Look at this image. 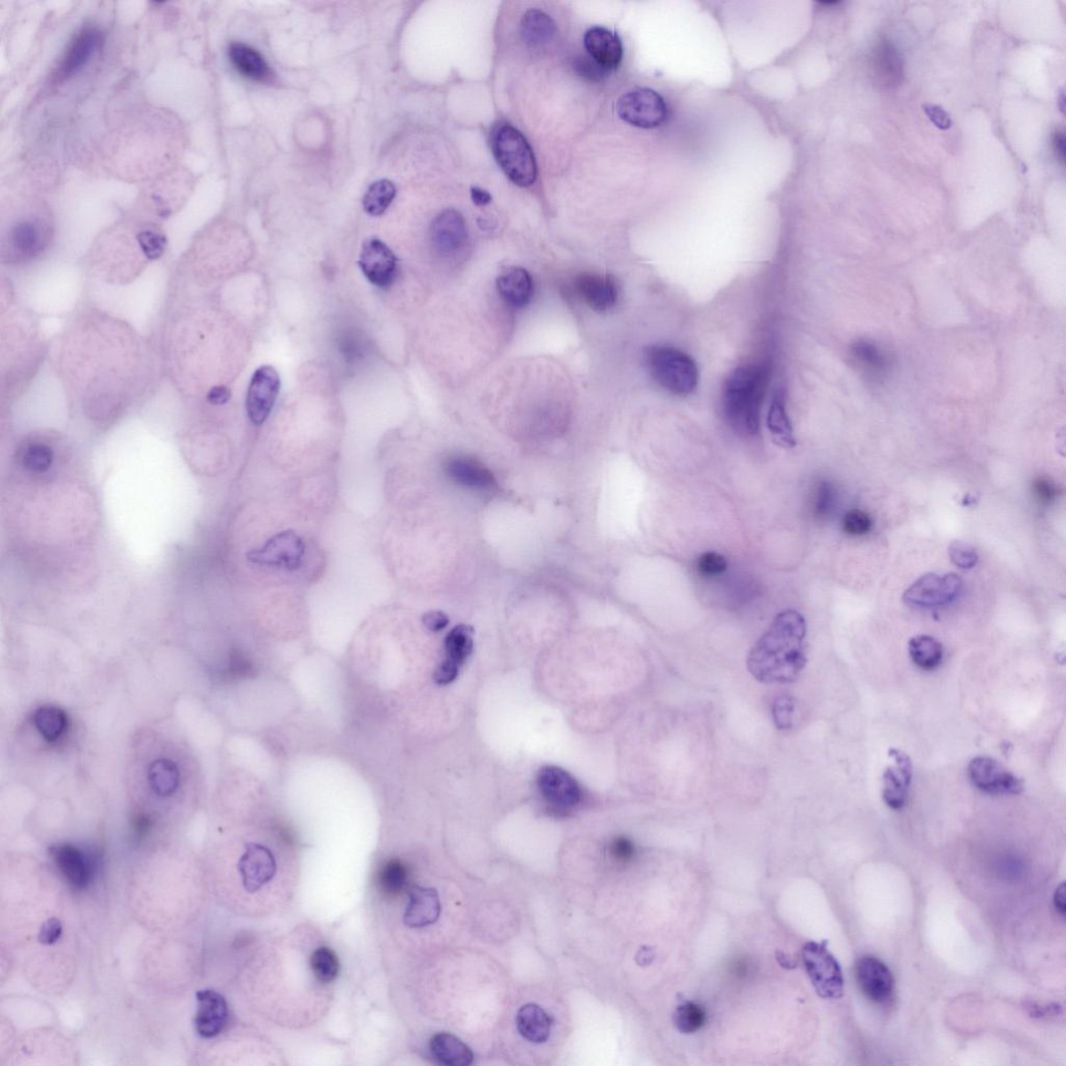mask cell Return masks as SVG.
Listing matches in <instances>:
<instances>
[{"label": "cell", "mask_w": 1066, "mask_h": 1066, "mask_svg": "<svg viewBox=\"0 0 1066 1066\" xmlns=\"http://www.w3.org/2000/svg\"><path fill=\"white\" fill-rule=\"evenodd\" d=\"M807 621L799 611H782L752 648L747 660L751 675L765 684L795 682L807 663Z\"/></svg>", "instance_id": "1"}, {"label": "cell", "mask_w": 1066, "mask_h": 1066, "mask_svg": "<svg viewBox=\"0 0 1066 1066\" xmlns=\"http://www.w3.org/2000/svg\"><path fill=\"white\" fill-rule=\"evenodd\" d=\"M769 382L770 368L766 364H748L729 375L723 393V407L729 424L742 434H757Z\"/></svg>", "instance_id": "2"}, {"label": "cell", "mask_w": 1066, "mask_h": 1066, "mask_svg": "<svg viewBox=\"0 0 1066 1066\" xmlns=\"http://www.w3.org/2000/svg\"><path fill=\"white\" fill-rule=\"evenodd\" d=\"M645 361L651 376L663 389L678 396L695 391L699 380L697 364L681 350L654 345L647 348Z\"/></svg>", "instance_id": "3"}, {"label": "cell", "mask_w": 1066, "mask_h": 1066, "mask_svg": "<svg viewBox=\"0 0 1066 1066\" xmlns=\"http://www.w3.org/2000/svg\"><path fill=\"white\" fill-rule=\"evenodd\" d=\"M491 147L499 166L510 180L520 186L534 184L538 168L531 145L523 135L510 124H501L493 132Z\"/></svg>", "instance_id": "4"}, {"label": "cell", "mask_w": 1066, "mask_h": 1066, "mask_svg": "<svg viewBox=\"0 0 1066 1066\" xmlns=\"http://www.w3.org/2000/svg\"><path fill=\"white\" fill-rule=\"evenodd\" d=\"M617 111L626 123L646 130L659 128L668 118L665 100L648 88L635 89L620 97Z\"/></svg>", "instance_id": "5"}, {"label": "cell", "mask_w": 1066, "mask_h": 1066, "mask_svg": "<svg viewBox=\"0 0 1066 1066\" xmlns=\"http://www.w3.org/2000/svg\"><path fill=\"white\" fill-rule=\"evenodd\" d=\"M803 960L818 994L825 998H839L844 993V976L838 960L825 944L808 943L803 949Z\"/></svg>", "instance_id": "6"}, {"label": "cell", "mask_w": 1066, "mask_h": 1066, "mask_svg": "<svg viewBox=\"0 0 1066 1066\" xmlns=\"http://www.w3.org/2000/svg\"><path fill=\"white\" fill-rule=\"evenodd\" d=\"M304 554L305 545L301 536L286 531L273 535L263 546L251 550L248 559L252 564L295 571L302 565Z\"/></svg>", "instance_id": "7"}, {"label": "cell", "mask_w": 1066, "mask_h": 1066, "mask_svg": "<svg viewBox=\"0 0 1066 1066\" xmlns=\"http://www.w3.org/2000/svg\"><path fill=\"white\" fill-rule=\"evenodd\" d=\"M961 588L963 580L956 574H927L908 588L903 599L911 607H941L955 600Z\"/></svg>", "instance_id": "8"}, {"label": "cell", "mask_w": 1066, "mask_h": 1066, "mask_svg": "<svg viewBox=\"0 0 1066 1066\" xmlns=\"http://www.w3.org/2000/svg\"><path fill=\"white\" fill-rule=\"evenodd\" d=\"M280 390V378L274 367L265 364L253 373L246 398V411L253 424L259 427L269 417Z\"/></svg>", "instance_id": "9"}, {"label": "cell", "mask_w": 1066, "mask_h": 1066, "mask_svg": "<svg viewBox=\"0 0 1066 1066\" xmlns=\"http://www.w3.org/2000/svg\"><path fill=\"white\" fill-rule=\"evenodd\" d=\"M968 777L972 784L983 793L989 795H1019L1023 792V781L1012 774L996 759L978 756L968 765Z\"/></svg>", "instance_id": "10"}, {"label": "cell", "mask_w": 1066, "mask_h": 1066, "mask_svg": "<svg viewBox=\"0 0 1066 1066\" xmlns=\"http://www.w3.org/2000/svg\"><path fill=\"white\" fill-rule=\"evenodd\" d=\"M536 784L544 800L558 810L565 811L576 807L583 797V792L575 778L558 766L542 767Z\"/></svg>", "instance_id": "11"}, {"label": "cell", "mask_w": 1066, "mask_h": 1066, "mask_svg": "<svg viewBox=\"0 0 1066 1066\" xmlns=\"http://www.w3.org/2000/svg\"><path fill=\"white\" fill-rule=\"evenodd\" d=\"M360 267L364 277L379 289L390 288L398 273V259L389 246L372 237L363 244Z\"/></svg>", "instance_id": "12"}, {"label": "cell", "mask_w": 1066, "mask_h": 1066, "mask_svg": "<svg viewBox=\"0 0 1066 1066\" xmlns=\"http://www.w3.org/2000/svg\"><path fill=\"white\" fill-rule=\"evenodd\" d=\"M103 37L99 28L87 26L73 37L55 72L57 81L69 79L90 63L101 47Z\"/></svg>", "instance_id": "13"}, {"label": "cell", "mask_w": 1066, "mask_h": 1066, "mask_svg": "<svg viewBox=\"0 0 1066 1066\" xmlns=\"http://www.w3.org/2000/svg\"><path fill=\"white\" fill-rule=\"evenodd\" d=\"M869 65L871 79L881 90H893L903 81V58L889 40L882 38L875 43L871 50Z\"/></svg>", "instance_id": "14"}, {"label": "cell", "mask_w": 1066, "mask_h": 1066, "mask_svg": "<svg viewBox=\"0 0 1066 1066\" xmlns=\"http://www.w3.org/2000/svg\"><path fill=\"white\" fill-rule=\"evenodd\" d=\"M49 855L66 881L74 889L85 890L90 885L95 870L90 853L71 844H58L49 848Z\"/></svg>", "instance_id": "15"}, {"label": "cell", "mask_w": 1066, "mask_h": 1066, "mask_svg": "<svg viewBox=\"0 0 1066 1066\" xmlns=\"http://www.w3.org/2000/svg\"><path fill=\"white\" fill-rule=\"evenodd\" d=\"M432 248L442 257L456 256L466 246L468 230L465 219L456 210L439 213L429 230Z\"/></svg>", "instance_id": "16"}, {"label": "cell", "mask_w": 1066, "mask_h": 1066, "mask_svg": "<svg viewBox=\"0 0 1066 1066\" xmlns=\"http://www.w3.org/2000/svg\"><path fill=\"white\" fill-rule=\"evenodd\" d=\"M892 760L883 774V800L887 807L898 810L904 807L908 789L913 780V763L906 753L899 749H890Z\"/></svg>", "instance_id": "17"}, {"label": "cell", "mask_w": 1066, "mask_h": 1066, "mask_svg": "<svg viewBox=\"0 0 1066 1066\" xmlns=\"http://www.w3.org/2000/svg\"><path fill=\"white\" fill-rule=\"evenodd\" d=\"M237 868L244 889L249 892L262 889L277 873V862L270 850L259 844L246 847Z\"/></svg>", "instance_id": "18"}, {"label": "cell", "mask_w": 1066, "mask_h": 1066, "mask_svg": "<svg viewBox=\"0 0 1066 1066\" xmlns=\"http://www.w3.org/2000/svg\"><path fill=\"white\" fill-rule=\"evenodd\" d=\"M856 979L868 998L882 1004L890 1000L894 981L890 968L873 956H864L856 965Z\"/></svg>", "instance_id": "19"}, {"label": "cell", "mask_w": 1066, "mask_h": 1066, "mask_svg": "<svg viewBox=\"0 0 1066 1066\" xmlns=\"http://www.w3.org/2000/svg\"><path fill=\"white\" fill-rule=\"evenodd\" d=\"M197 1012L194 1019L196 1032L203 1039L210 1040L218 1036L225 1029L228 1019L227 1003L225 997L213 989L197 991Z\"/></svg>", "instance_id": "20"}, {"label": "cell", "mask_w": 1066, "mask_h": 1066, "mask_svg": "<svg viewBox=\"0 0 1066 1066\" xmlns=\"http://www.w3.org/2000/svg\"><path fill=\"white\" fill-rule=\"evenodd\" d=\"M575 287L580 297L595 311H607L614 308L617 301V282L608 274H580L576 279Z\"/></svg>", "instance_id": "21"}, {"label": "cell", "mask_w": 1066, "mask_h": 1066, "mask_svg": "<svg viewBox=\"0 0 1066 1066\" xmlns=\"http://www.w3.org/2000/svg\"><path fill=\"white\" fill-rule=\"evenodd\" d=\"M585 47L596 63L609 73L618 69L623 59V46L618 36L602 26H594L586 33Z\"/></svg>", "instance_id": "22"}, {"label": "cell", "mask_w": 1066, "mask_h": 1066, "mask_svg": "<svg viewBox=\"0 0 1066 1066\" xmlns=\"http://www.w3.org/2000/svg\"><path fill=\"white\" fill-rule=\"evenodd\" d=\"M441 914V902L434 889L415 886L409 893L408 905L405 913L407 927L419 929L435 924Z\"/></svg>", "instance_id": "23"}, {"label": "cell", "mask_w": 1066, "mask_h": 1066, "mask_svg": "<svg viewBox=\"0 0 1066 1066\" xmlns=\"http://www.w3.org/2000/svg\"><path fill=\"white\" fill-rule=\"evenodd\" d=\"M496 285L502 300L512 308L523 309L533 300L534 283L524 268H508L499 275Z\"/></svg>", "instance_id": "24"}, {"label": "cell", "mask_w": 1066, "mask_h": 1066, "mask_svg": "<svg viewBox=\"0 0 1066 1066\" xmlns=\"http://www.w3.org/2000/svg\"><path fill=\"white\" fill-rule=\"evenodd\" d=\"M227 52L230 63L243 77L260 83L271 79L270 67L257 49L248 44L233 42L229 44Z\"/></svg>", "instance_id": "25"}, {"label": "cell", "mask_w": 1066, "mask_h": 1066, "mask_svg": "<svg viewBox=\"0 0 1066 1066\" xmlns=\"http://www.w3.org/2000/svg\"><path fill=\"white\" fill-rule=\"evenodd\" d=\"M12 248L19 258H33L46 248L47 243V230L39 221L33 219L21 220L14 226L10 234Z\"/></svg>", "instance_id": "26"}, {"label": "cell", "mask_w": 1066, "mask_h": 1066, "mask_svg": "<svg viewBox=\"0 0 1066 1066\" xmlns=\"http://www.w3.org/2000/svg\"><path fill=\"white\" fill-rule=\"evenodd\" d=\"M430 1052L444 1065L467 1066L473 1062L474 1054L464 1041L450 1033H438L429 1041Z\"/></svg>", "instance_id": "27"}, {"label": "cell", "mask_w": 1066, "mask_h": 1066, "mask_svg": "<svg viewBox=\"0 0 1066 1066\" xmlns=\"http://www.w3.org/2000/svg\"><path fill=\"white\" fill-rule=\"evenodd\" d=\"M519 1033L533 1043H544L549 1039L553 1020L548 1013L536 1004H526L516 1019Z\"/></svg>", "instance_id": "28"}, {"label": "cell", "mask_w": 1066, "mask_h": 1066, "mask_svg": "<svg viewBox=\"0 0 1066 1066\" xmlns=\"http://www.w3.org/2000/svg\"><path fill=\"white\" fill-rule=\"evenodd\" d=\"M557 33L555 22L545 12L529 10L521 21V34L528 46L538 47L546 46L554 39Z\"/></svg>", "instance_id": "29"}, {"label": "cell", "mask_w": 1066, "mask_h": 1066, "mask_svg": "<svg viewBox=\"0 0 1066 1066\" xmlns=\"http://www.w3.org/2000/svg\"><path fill=\"white\" fill-rule=\"evenodd\" d=\"M766 423L775 443L784 449H794L796 438L786 412L784 393L778 391L774 395Z\"/></svg>", "instance_id": "30"}, {"label": "cell", "mask_w": 1066, "mask_h": 1066, "mask_svg": "<svg viewBox=\"0 0 1066 1066\" xmlns=\"http://www.w3.org/2000/svg\"><path fill=\"white\" fill-rule=\"evenodd\" d=\"M852 353L860 366L873 379L883 378L891 369L890 355L873 342H857L853 346Z\"/></svg>", "instance_id": "31"}, {"label": "cell", "mask_w": 1066, "mask_h": 1066, "mask_svg": "<svg viewBox=\"0 0 1066 1066\" xmlns=\"http://www.w3.org/2000/svg\"><path fill=\"white\" fill-rule=\"evenodd\" d=\"M446 469L452 479L466 486L484 489L494 484L493 476L488 470L468 458L452 459Z\"/></svg>", "instance_id": "32"}, {"label": "cell", "mask_w": 1066, "mask_h": 1066, "mask_svg": "<svg viewBox=\"0 0 1066 1066\" xmlns=\"http://www.w3.org/2000/svg\"><path fill=\"white\" fill-rule=\"evenodd\" d=\"M148 784L155 795L169 797L180 786V770L168 759L155 760L148 769Z\"/></svg>", "instance_id": "33"}, {"label": "cell", "mask_w": 1066, "mask_h": 1066, "mask_svg": "<svg viewBox=\"0 0 1066 1066\" xmlns=\"http://www.w3.org/2000/svg\"><path fill=\"white\" fill-rule=\"evenodd\" d=\"M909 654L916 666L923 670H931L941 665L944 659V648L934 638L918 636L909 642Z\"/></svg>", "instance_id": "34"}, {"label": "cell", "mask_w": 1066, "mask_h": 1066, "mask_svg": "<svg viewBox=\"0 0 1066 1066\" xmlns=\"http://www.w3.org/2000/svg\"><path fill=\"white\" fill-rule=\"evenodd\" d=\"M473 628L459 625L445 639L446 660L460 668L473 651Z\"/></svg>", "instance_id": "35"}, {"label": "cell", "mask_w": 1066, "mask_h": 1066, "mask_svg": "<svg viewBox=\"0 0 1066 1066\" xmlns=\"http://www.w3.org/2000/svg\"><path fill=\"white\" fill-rule=\"evenodd\" d=\"M37 730L49 743L57 742L67 728V715L58 707L42 706L34 715Z\"/></svg>", "instance_id": "36"}, {"label": "cell", "mask_w": 1066, "mask_h": 1066, "mask_svg": "<svg viewBox=\"0 0 1066 1066\" xmlns=\"http://www.w3.org/2000/svg\"><path fill=\"white\" fill-rule=\"evenodd\" d=\"M396 186L389 180L373 183L363 199L364 211L371 216L383 215L396 197Z\"/></svg>", "instance_id": "37"}, {"label": "cell", "mask_w": 1066, "mask_h": 1066, "mask_svg": "<svg viewBox=\"0 0 1066 1066\" xmlns=\"http://www.w3.org/2000/svg\"><path fill=\"white\" fill-rule=\"evenodd\" d=\"M408 881V871L404 863L393 860L386 862L379 871L378 883L380 891L387 897H397L406 889Z\"/></svg>", "instance_id": "38"}, {"label": "cell", "mask_w": 1066, "mask_h": 1066, "mask_svg": "<svg viewBox=\"0 0 1066 1066\" xmlns=\"http://www.w3.org/2000/svg\"><path fill=\"white\" fill-rule=\"evenodd\" d=\"M706 1021V1012L702 1006L687 1002L676 1009L674 1023L678 1030L684 1034L696 1033L703 1028Z\"/></svg>", "instance_id": "39"}, {"label": "cell", "mask_w": 1066, "mask_h": 1066, "mask_svg": "<svg viewBox=\"0 0 1066 1066\" xmlns=\"http://www.w3.org/2000/svg\"><path fill=\"white\" fill-rule=\"evenodd\" d=\"M311 967L320 982L330 983L338 976L339 959L332 950L323 946V948H319L312 953Z\"/></svg>", "instance_id": "40"}, {"label": "cell", "mask_w": 1066, "mask_h": 1066, "mask_svg": "<svg viewBox=\"0 0 1066 1066\" xmlns=\"http://www.w3.org/2000/svg\"><path fill=\"white\" fill-rule=\"evenodd\" d=\"M54 463V451L41 443L29 445L22 457V465L32 473H44Z\"/></svg>", "instance_id": "41"}, {"label": "cell", "mask_w": 1066, "mask_h": 1066, "mask_svg": "<svg viewBox=\"0 0 1066 1066\" xmlns=\"http://www.w3.org/2000/svg\"><path fill=\"white\" fill-rule=\"evenodd\" d=\"M795 712L796 703L793 698L782 696L774 701L772 706L773 720L779 730H788L793 727Z\"/></svg>", "instance_id": "42"}, {"label": "cell", "mask_w": 1066, "mask_h": 1066, "mask_svg": "<svg viewBox=\"0 0 1066 1066\" xmlns=\"http://www.w3.org/2000/svg\"><path fill=\"white\" fill-rule=\"evenodd\" d=\"M949 556L954 565L964 570L973 569L978 564L979 555L976 549L964 542H954L949 547Z\"/></svg>", "instance_id": "43"}, {"label": "cell", "mask_w": 1066, "mask_h": 1066, "mask_svg": "<svg viewBox=\"0 0 1066 1066\" xmlns=\"http://www.w3.org/2000/svg\"><path fill=\"white\" fill-rule=\"evenodd\" d=\"M873 521L867 512L860 510L850 511L846 513L844 521H842V527L844 531L853 536H860L871 532Z\"/></svg>", "instance_id": "44"}, {"label": "cell", "mask_w": 1066, "mask_h": 1066, "mask_svg": "<svg viewBox=\"0 0 1066 1066\" xmlns=\"http://www.w3.org/2000/svg\"><path fill=\"white\" fill-rule=\"evenodd\" d=\"M697 566L702 575L718 576L727 570L728 563L725 556L708 551L699 557Z\"/></svg>", "instance_id": "45"}, {"label": "cell", "mask_w": 1066, "mask_h": 1066, "mask_svg": "<svg viewBox=\"0 0 1066 1066\" xmlns=\"http://www.w3.org/2000/svg\"><path fill=\"white\" fill-rule=\"evenodd\" d=\"M141 248L148 259H155L162 256L166 248V238L153 230H145L138 235Z\"/></svg>", "instance_id": "46"}, {"label": "cell", "mask_w": 1066, "mask_h": 1066, "mask_svg": "<svg viewBox=\"0 0 1066 1066\" xmlns=\"http://www.w3.org/2000/svg\"><path fill=\"white\" fill-rule=\"evenodd\" d=\"M835 495L832 484L827 481L819 483L815 499V512L818 517H827L834 509Z\"/></svg>", "instance_id": "47"}, {"label": "cell", "mask_w": 1066, "mask_h": 1066, "mask_svg": "<svg viewBox=\"0 0 1066 1066\" xmlns=\"http://www.w3.org/2000/svg\"><path fill=\"white\" fill-rule=\"evenodd\" d=\"M1032 491L1036 501L1042 505H1050L1055 501L1058 494L1055 483L1047 477L1036 479L1032 484Z\"/></svg>", "instance_id": "48"}, {"label": "cell", "mask_w": 1066, "mask_h": 1066, "mask_svg": "<svg viewBox=\"0 0 1066 1066\" xmlns=\"http://www.w3.org/2000/svg\"><path fill=\"white\" fill-rule=\"evenodd\" d=\"M574 66H575V69L580 76L592 80H599L602 78L607 77L609 74L608 71L596 63L590 56L576 58L575 65Z\"/></svg>", "instance_id": "49"}, {"label": "cell", "mask_w": 1066, "mask_h": 1066, "mask_svg": "<svg viewBox=\"0 0 1066 1066\" xmlns=\"http://www.w3.org/2000/svg\"><path fill=\"white\" fill-rule=\"evenodd\" d=\"M63 935V925L56 918L48 919L40 929L38 939L44 945L57 944Z\"/></svg>", "instance_id": "50"}, {"label": "cell", "mask_w": 1066, "mask_h": 1066, "mask_svg": "<svg viewBox=\"0 0 1066 1066\" xmlns=\"http://www.w3.org/2000/svg\"><path fill=\"white\" fill-rule=\"evenodd\" d=\"M610 853L617 861L626 863L635 856L636 848L629 839L617 838L610 846Z\"/></svg>", "instance_id": "51"}, {"label": "cell", "mask_w": 1066, "mask_h": 1066, "mask_svg": "<svg viewBox=\"0 0 1066 1066\" xmlns=\"http://www.w3.org/2000/svg\"><path fill=\"white\" fill-rule=\"evenodd\" d=\"M459 673V667L445 660L443 662L439 663V666L436 669L434 675L435 681L439 685L450 684L457 680Z\"/></svg>", "instance_id": "52"}, {"label": "cell", "mask_w": 1066, "mask_h": 1066, "mask_svg": "<svg viewBox=\"0 0 1066 1066\" xmlns=\"http://www.w3.org/2000/svg\"><path fill=\"white\" fill-rule=\"evenodd\" d=\"M422 622L432 632L442 631L449 626V617L443 611H428L422 617Z\"/></svg>", "instance_id": "53"}, {"label": "cell", "mask_w": 1066, "mask_h": 1066, "mask_svg": "<svg viewBox=\"0 0 1066 1066\" xmlns=\"http://www.w3.org/2000/svg\"><path fill=\"white\" fill-rule=\"evenodd\" d=\"M924 111H925L932 123H934L938 129L948 130L951 128V118L942 108L926 104V106H924Z\"/></svg>", "instance_id": "54"}, {"label": "cell", "mask_w": 1066, "mask_h": 1066, "mask_svg": "<svg viewBox=\"0 0 1066 1066\" xmlns=\"http://www.w3.org/2000/svg\"><path fill=\"white\" fill-rule=\"evenodd\" d=\"M230 398V391L227 386H215L207 395V400L214 406H222L227 404Z\"/></svg>", "instance_id": "55"}, {"label": "cell", "mask_w": 1066, "mask_h": 1066, "mask_svg": "<svg viewBox=\"0 0 1066 1066\" xmlns=\"http://www.w3.org/2000/svg\"><path fill=\"white\" fill-rule=\"evenodd\" d=\"M1054 906L1056 908V911L1061 914L1062 918H1064L1065 909H1066L1065 908V884L1064 883H1061V886H1058V889L1055 892Z\"/></svg>", "instance_id": "56"}, {"label": "cell", "mask_w": 1066, "mask_h": 1066, "mask_svg": "<svg viewBox=\"0 0 1066 1066\" xmlns=\"http://www.w3.org/2000/svg\"><path fill=\"white\" fill-rule=\"evenodd\" d=\"M1053 147H1054V151L1056 153L1057 158L1061 160V162H1064L1065 137H1064L1063 132H1055V135L1053 137Z\"/></svg>", "instance_id": "57"}, {"label": "cell", "mask_w": 1066, "mask_h": 1066, "mask_svg": "<svg viewBox=\"0 0 1066 1066\" xmlns=\"http://www.w3.org/2000/svg\"><path fill=\"white\" fill-rule=\"evenodd\" d=\"M471 197L476 206H482L491 203V197L487 191L480 188H472Z\"/></svg>", "instance_id": "58"}, {"label": "cell", "mask_w": 1066, "mask_h": 1066, "mask_svg": "<svg viewBox=\"0 0 1066 1066\" xmlns=\"http://www.w3.org/2000/svg\"><path fill=\"white\" fill-rule=\"evenodd\" d=\"M1002 869H1003V871H1002L1003 874L1006 876L1017 877L1020 874V866H1019V864L1016 863V861H1010L1008 863V862L1004 863V866L1002 867Z\"/></svg>", "instance_id": "59"}]
</instances>
